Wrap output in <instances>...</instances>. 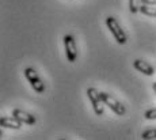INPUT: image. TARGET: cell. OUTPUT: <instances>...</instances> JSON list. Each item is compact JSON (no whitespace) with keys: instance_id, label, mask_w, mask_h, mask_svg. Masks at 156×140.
<instances>
[{"instance_id":"8fae6325","label":"cell","mask_w":156,"mask_h":140,"mask_svg":"<svg viewBox=\"0 0 156 140\" xmlns=\"http://www.w3.org/2000/svg\"><path fill=\"white\" fill-rule=\"evenodd\" d=\"M143 139L145 140H149V139H156V128H154V129H147L143 132L141 135Z\"/></svg>"},{"instance_id":"5bb4252c","label":"cell","mask_w":156,"mask_h":140,"mask_svg":"<svg viewBox=\"0 0 156 140\" xmlns=\"http://www.w3.org/2000/svg\"><path fill=\"white\" fill-rule=\"evenodd\" d=\"M152 88H154V93L156 94V82H154V84H152Z\"/></svg>"},{"instance_id":"3957f363","label":"cell","mask_w":156,"mask_h":140,"mask_svg":"<svg viewBox=\"0 0 156 140\" xmlns=\"http://www.w3.org/2000/svg\"><path fill=\"white\" fill-rule=\"evenodd\" d=\"M25 76L29 80L31 88L35 91L37 94H42L45 91V83L42 82V79L40 78V75L37 74V71L33 67H27L25 70Z\"/></svg>"},{"instance_id":"6da1fadb","label":"cell","mask_w":156,"mask_h":140,"mask_svg":"<svg viewBox=\"0 0 156 140\" xmlns=\"http://www.w3.org/2000/svg\"><path fill=\"white\" fill-rule=\"evenodd\" d=\"M106 26H107V29L110 30V33L113 34V37H114V40L117 41V44H119V45L126 44V41H128L126 33L124 31V29L121 27V25L118 23V20H117L115 18L114 16H107L106 18Z\"/></svg>"},{"instance_id":"4fadbf2b","label":"cell","mask_w":156,"mask_h":140,"mask_svg":"<svg viewBox=\"0 0 156 140\" xmlns=\"http://www.w3.org/2000/svg\"><path fill=\"white\" fill-rule=\"evenodd\" d=\"M143 4H149V5H156V0H143Z\"/></svg>"},{"instance_id":"8992f818","label":"cell","mask_w":156,"mask_h":140,"mask_svg":"<svg viewBox=\"0 0 156 140\" xmlns=\"http://www.w3.org/2000/svg\"><path fill=\"white\" fill-rule=\"evenodd\" d=\"M12 116L14 117H16L22 124H26V125H34L35 123H37V118H35L33 114H30V113L25 112V110L14 109L12 110Z\"/></svg>"},{"instance_id":"277c9868","label":"cell","mask_w":156,"mask_h":140,"mask_svg":"<svg viewBox=\"0 0 156 140\" xmlns=\"http://www.w3.org/2000/svg\"><path fill=\"white\" fill-rule=\"evenodd\" d=\"M102 98H103L105 105H106L107 108L112 109L117 116H125L126 109H125V106L122 105L115 97H113V95L109 94V93H102Z\"/></svg>"},{"instance_id":"52a82bcc","label":"cell","mask_w":156,"mask_h":140,"mask_svg":"<svg viewBox=\"0 0 156 140\" xmlns=\"http://www.w3.org/2000/svg\"><path fill=\"white\" fill-rule=\"evenodd\" d=\"M133 67L136 68L139 72H143L144 75H147V76H154V74H155L154 67H152L149 63L141 60V59H136V60L133 61Z\"/></svg>"},{"instance_id":"9c48e42d","label":"cell","mask_w":156,"mask_h":140,"mask_svg":"<svg viewBox=\"0 0 156 140\" xmlns=\"http://www.w3.org/2000/svg\"><path fill=\"white\" fill-rule=\"evenodd\" d=\"M140 13L143 15H147V16H152V18H156V8L155 7H149V4H141L140 7Z\"/></svg>"},{"instance_id":"ba28073f","label":"cell","mask_w":156,"mask_h":140,"mask_svg":"<svg viewBox=\"0 0 156 140\" xmlns=\"http://www.w3.org/2000/svg\"><path fill=\"white\" fill-rule=\"evenodd\" d=\"M0 125L3 128H8V129H20L22 128V123L14 116L12 117L11 116H3L0 118Z\"/></svg>"},{"instance_id":"7a4b0ae2","label":"cell","mask_w":156,"mask_h":140,"mask_svg":"<svg viewBox=\"0 0 156 140\" xmlns=\"http://www.w3.org/2000/svg\"><path fill=\"white\" fill-rule=\"evenodd\" d=\"M87 97H88L90 102H91L95 114L97 116H103V113H105V102H103V98H102V93H99L95 87H90V88H87Z\"/></svg>"},{"instance_id":"5b68a950","label":"cell","mask_w":156,"mask_h":140,"mask_svg":"<svg viewBox=\"0 0 156 140\" xmlns=\"http://www.w3.org/2000/svg\"><path fill=\"white\" fill-rule=\"evenodd\" d=\"M64 48H65V55L69 63H75L77 59V48H76V42H75L73 35L68 34L64 35Z\"/></svg>"},{"instance_id":"30bf717a","label":"cell","mask_w":156,"mask_h":140,"mask_svg":"<svg viewBox=\"0 0 156 140\" xmlns=\"http://www.w3.org/2000/svg\"><path fill=\"white\" fill-rule=\"evenodd\" d=\"M143 4V0H129V11L132 14L140 13V7Z\"/></svg>"},{"instance_id":"7c38bea8","label":"cell","mask_w":156,"mask_h":140,"mask_svg":"<svg viewBox=\"0 0 156 140\" xmlns=\"http://www.w3.org/2000/svg\"><path fill=\"white\" fill-rule=\"evenodd\" d=\"M144 117L147 120H156V108L155 109H149L144 113Z\"/></svg>"}]
</instances>
